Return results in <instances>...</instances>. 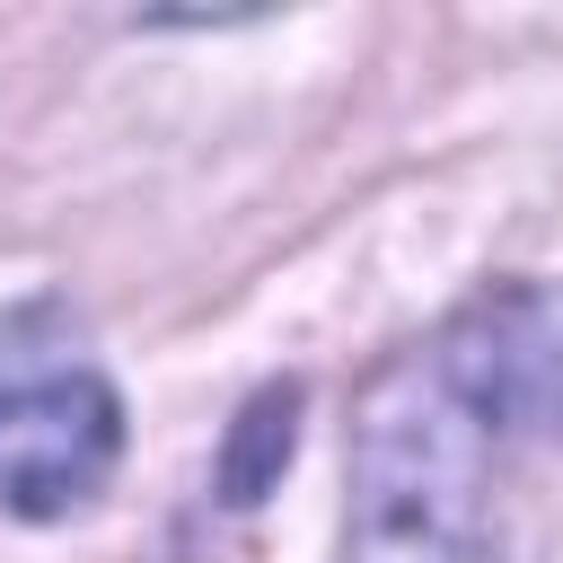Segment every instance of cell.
Masks as SVG:
<instances>
[{
    "label": "cell",
    "mask_w": 563,
    "mask_h": 563,
    "mask_svg": "<svg viewBox=\"0 0 563 563\" xmlns=\"http://www.w3.org/2000/svg\"><path fill=\"white\" fill-rule=\"evenodd\" d=\"M501 431L440 343L387 352L343 431V563H484Z\"/></svg>",
    "instance_id": "6da1fadb"
},
{
    "label": "cell",
    "mask_w": 563,
    "mask_h": 563,
    "mask_svg": "<svg viewBox=\"0 0 563 563\" xmlns=\"http://www.w3.org/2000/svg\"><path fill=\"white\" fill-rule=\"evenodd\" d=\"M123 466V396L62 299L0 317V510L70 519Z\"/></svg>",
    "instance_id": "7a4b0ae2"
},
{
    "label": "cell",
    "mask_w": 563,
    "mask_h": 563,
    "mask_svg": "<svg viewBox=\"0 0 563 563\" xmlns=\"http://www.w3.org/2000/svg\"><path fill=\"white\" fill-rule=\"evenodd\" d=\"M431 343L501 440H563V282H501L466 299Z\"/></svg>",
    "instance_id": "3957f363"
},
{
    "label": "cell",
    "mask_w": 563,
    "mask_h": 563,
    "mask_svg": "<svg viewBox=\"0 0 563 563\" xmlns=\"http://www.w3.org/2000/svg\"><path fill=\"white\" fill-rule=\"evenodd\" d=\"M290 440H299V387H290V378H282V387H255V396L238 405L229 440H220V501H229V510H255V501L273 493V475L290 466Z\"/></svg>",
    "instance_id": "277c9868"
}]
</instances>
